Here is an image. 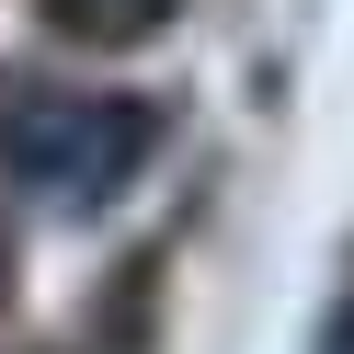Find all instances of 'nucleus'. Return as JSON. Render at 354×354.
I'll return each mask as SVG.
<instances>
[{"label":"nucleus","mask_w":354,"mask_h":354,"mask_svg":"<svg viewBox=\"0 0 354 354\" xmlns=\"http://www.w3.org/2000/svg\"><path fill=\"white\" fill-rule=\"evenodd\" d=\"M160 149V115L92 80H46V69H0V183L46 217H103Z\"/></svg>","instance_id":"nucleus-1"},{"label":"nucleus","mask_w":354,"mask_h":354,"mask_svg":"<svg viewBox=\"0 0 354 354\" xmlns=\"http://www.w3.org/2000/svg\"><path fill=\"white\" fill-rule=\"evenodd\" d=\"M183 0H46V24L80 35V46H138V35H160Z\"/></svg>","instance_id":"nucleus-2"},{"label":"nucleus","mask_w":354,"mask_h":354,"mask_svg":"<svg viewBox=\"0 0 354 354\" xmlns=\"http://www.w3.org/2000/svg\"><path fill=\"white\" fill-rule=\"evenodd\" d=\"M320 354H354V297L331 308V331H320Z\"/></svg>","instance_id":"nucleus-3"}]
</instances>
